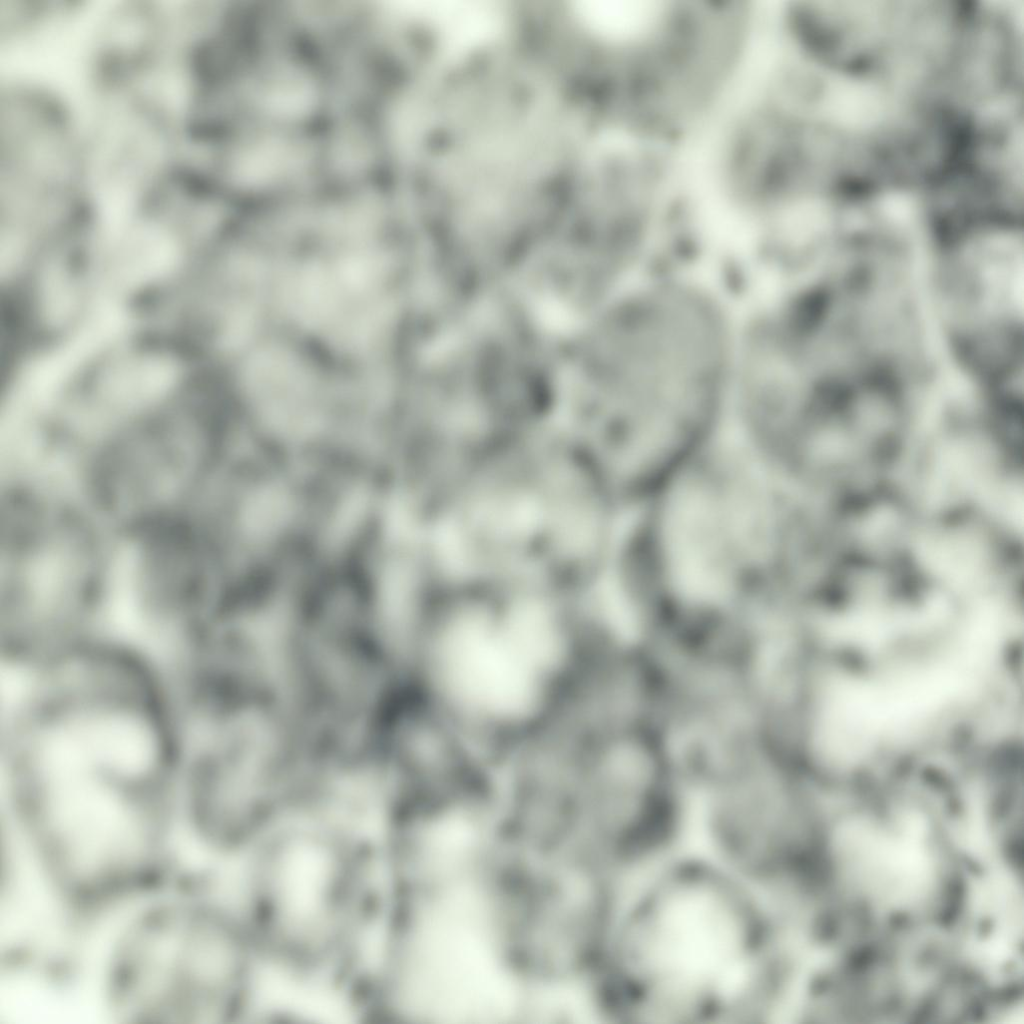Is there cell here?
Instances as JSON below:
<instances>
[{"label": "cell", "instance_id": "1", "mask_svg": "<svg viewBox=\"0 0 1024 1024\" xmlns=\"http://www.w3.org/2000/svg\"><path fill=\"white\" fill-rule=\"evenodd\" d=\"M802 962L777 909L688 846L626 880L596 978L611 1021L757 1024L785 1017Z\"/></svg>", "mask_w": 1024, "mask_h": 1024}, {"label": "cell", "instance_id": "2", "mask_svg": "<svg viewBox=\"0 0 1024 1024\" xmlns=\"http://www.w3.org/2000/svg\"><path fill=\"white\" fill-rule=\"evenodd\" d=\"M380 836L321 804L292 806L240 854L236 897L266 958L342 972L359 956L388 900Z\"/></svg>", "mask_w": 1024, "mask_h": 1024}, {"label": "cell", "instance_id": "3", "mask_svg": "<svg viewBox=\"0 0 1024 1024\" xmlns=\"http://www.w3.org/2000/svg\"><path fill=\"white\" fill-rule=\"evenodd\" d=\"M418 645L425 703L495 752L548 729L576 672L566 630L533 600L448 605Z\"/></svg>", "mask_w": 1024, "mask_h": 1024}, {"label": "cell", "instance_id": "4", "mask_svg": "<svg viewBox=\"0 0 1024 1024\" xmlns=\"http://www.w3.org/2000/svg\"><path fill=\"white\" fill-rule=\"evenodd\" d=\"M100 965L105 1006L124 1024H224L256 956L239 913L199 885L165 883L122 908Z\"/></svg>", "mask_w": 1024, "mask_h": 1024}, {"label": "cell", "instance_id": "5", "mask_svg": "<svg viewBox=\"0 0 1024 1024\" xmlns=\"http://www.w3.org/2000/svg\"><path fill=\"white\" fill-rule=\"evenodd\" d=\"M505 923L481 895L417 897L390 917L373 998L381 1022L486 1023L518 1013L523 979Z\"/></svg>", "mask_w": 1024, "mask_h": 1024}, {"label": "cell", "instance_id": "6", "mask_svg": "<svg viewBox=\"0 0 1024 1024\" xmlns=\"http://www.w3.org/2000/svg\"><path fill=\"white\" fill-rule=\"evenodd\" d=\"M699 796L692 845L780 910L823 892L833 841L828 803L765 744L731 756Z\"/></svg>", "mask_w": 1024, "mask_h": 1024}, {"label": "cell", "instance_id": "7", "mask_svg": "<svg viewBox=\"0 0 1024 1024\" xmlns=\"http://www.w3.org/2000/svg\"><path fill=\"white\" fill-rule=\"evenodd\" d=\"M276 40L232 59L212 81L209 104L222 124L323 130L331 99L327 72L308 46Z\"/></svg>", "mask_w": 1024, "mask_h": 1024}, {"label": "cell", "instance_id": "8", "mask_svg": "<svg viewBox=\"0 0 1024 1024\" xmlns=\"http://www.w3.org/2000/svg\"><path fill=\"white\" fill-rule=\"evenodd\" d=\"M218 128L220 183L240 195L273 196L305 188L327 161L322 131L251 123Z\"/></svg>", "mask_w": 1024, "mask_h": 1024}, {"label": "cell", "instance_id": "9", "mask_svg": "<svg viewBox=\"0 0 1024 1024\" xmlns=\"http://www.w3.org/2000/svg\"><path fill=\"white\" fill-rule=\"evenodd\" d=\"M383 271L370 256L349 255L306 270L295 288L301 319L338 341L363 339L383 319Z\"/></svg>", "mask_w": 1024, "mask_h": 1024}, {"label": "cell", "instance_id": "10", "mask_svg": "<svg viewBox=\"0 0 1024 1024\" xmlns=\"http://www.w3.org/2000/svg\"><path fill=\"white\" fill-rule=\"evenodd\" d=\"M427 11L435 17L448 40L457 44L484 40L499 25L497 10L487 3L437 2Z\"/></svg>", "mask_w": 1024, "mask_h": 1024}]
</instances>
